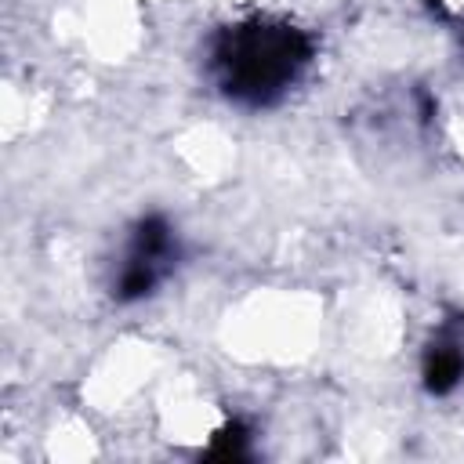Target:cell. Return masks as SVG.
Masks as SVG:
<instances>
[{
  "label": "cell",
  "instance_id": "obj_1",
  "mask_svg": "<svg viewBox=\"0 0 464 464\" xmlns=\"http://www.w3.org/2000/svg\"><path fill=\"white\" fill-rule=\"evenodd\" d=\"M312 62V40L290 22L254 18L232 25L214 44V72L228 98L243 105L279 102Z\"/></svg>",
  "mask_w": 464,
  "mask_h": 464
},
{
  "label": "cell",
  "instance_id": "obj_3",
  "mask_svg": "<svg viewBox=\"0 0 464 464\" xmlns=\"http://www.w3.org/2000/svg\"><path fill=\"white\" fill-rule=\"evenodd\" d=\"M464 377V344L460 337H439L424 359V384L428 392L442 395L450 388H457Z\"/></svg>",
  "mask_w": 464,
  "mask_h": 464
},
{
  "label": "cell",
  "instance_id": "obj_2",
  "mask_svg": "<svg viewBox=\"0 0 464 464\" xmlns=\"http://www.w3.org/2000/svg\"><path fill=\"white\" fill-rule=\"evenodd\" d=\"M178 261V236L163 218H141L123 246L112 294L120 301H141L149 297L174 268Z\"/></svg>",
  "mask_w": 464,
  "mask_h": 464
}]
</instances>
